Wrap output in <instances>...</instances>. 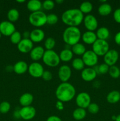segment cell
I'll use <instances>...</instances> for the list:
<instances>
[{
  "label": "cell",
  "instance_id": "28",
  "mask_svg": "<svg viewBox=\"0 0 120 121\" xmlns=\"http://www.w3.org/2000/svg\"><path fill=\"white\" fill-rule=\"evenodd\" d=\"M71 50L74 54L79 56H82L84 54L85 52L87 51L84 45L82 43H78L72 46Z\"/></svg>",
  "mask_w": 120,
  "mask_h": 121
},
{
  "label": "cell",
  "instance_id": "17",
  "mask_svg": "<svg viewBox=\"0 0 120 121\" xmlns=\"http://www.w3.org/2000/svg\"><path fill=\"white\" fill-rule=\"evenodd\" d=\"M45 38V33L42 30L36 28L30 32L29 39L33 43H40Z\"/></svg>",
  "mask_w": 120,
  "mask_h": 121
},
{
  "label": "cell",
  "instance_id": "15",
  "mask_svg": "<svg viewBox=\"0 0 120 121\" xmlns=\"http://www.w3.org/2000/svg\"><path fill=\"white\" fill-rule=\"evenodd\" d=\"M18 50L22 53H30L34 48L33 42L29 39H22L17 44Z\"/></svg>",
  "mask_w": 120,
  "mask_h": 121
},
{
  "label": "cell",
  "instance_id": "7",
  "mask_svg": "<svg viewBox=\"0 0 120 121\" xmlns=\"http://www.w3.org/2000/svg\"><path fill=\"white\" fill-rule=\"evenodd\" d=\"M82 60H83L84 65L92 67L95 66L98 61V56L92 50H87L82 56Z\"/></svg>",
  "mask_w": 120,
  "mask_h": 121
},
{
  "label": "cell",
  "instance_id": "25",
  "mask_svg": "<svg viewBox=\"0 0 120 121\" xmlns=\"http://www.w3.org/2000/svg\"><path fill=\"white\" fill-rule=\"evenodd\" d=\"M120 100V92L118 91H112L108 93L107 96V100L109 104H115Z\"/></svg>",
  "mask_w": 120,
  "mask_h": 121
},
{
  "label": "cell",
  "instance_id": "2",
  "mask_svg": "<svg viewBox=\"0 0 120 121\" xmlns=\"http://www.w3.org/2000/svg\"><path fill=\"white\" fill-rule=\"evenodd\" d=\"M76 90L72 84L68 82H62L58 86L55 91V96L61 102H68L74 99Z\"/></svg>",
  "mask_w": 120,
  "mask_h": 121
},
{
  "label": "cell",
  "instance_id": "14",
  "mask_svg": "<svg viewBox=\"0 0 120 121\" xmlns=\"http://www.w3.org/2000/svg\"><path fill=\"white\" fill-rule=\"evenodd\" d=\"M71 69L68 65H62L59 68L58 75L62 82H68L71 78Z\"/></svg>",
  "mask_w": 120,
  "mask_h": 121
},
{
  "label": "cell",
  "instance_id": "44",
  "mask_svg": "<svg viewBox=\"0 0 120 121\" xmlns=\"http://www.w3.org/2000/svg\"><path fill=\"white\" fill-rule=\"evenodd\" d=\"M24 39H29V36H30V32L29 31H25L23 33Z\"/></svg>",
  "mask_w": 120,
  "mask_h": 121
},
{
  "label": "cell",
  "instance_id": "11",
  "mask_svg": "<svg viewBox=\"0 0 120 121\" xmlns=\"http://www.w3.org/2000/svg\"><path fill=\"white\" fill-rule=\"evenodd\" d=\"M36 109L32 106H24L20 110V118L25 121L32 119L36 115Z\"/></svg>",
  "mask_w": 120,
  "mask_h": 121
},
{
  "label": "cell",
  "instance_id": "35",
  "mask_svg": "<svg viewBox=\"0 0 120 121\" xmlns=\"http://www.w3.org/2000/svg\"><path fill=\"white\" fill-rule=\"evenodd\" d=\"M11 109V105L8 102L4 101L0 104V113L5 114L8 113Z\"/></svg>",
  "mask_w": 120,
  "mask_h": 121
},
{
  "label": "cell",
  "instance_id": "48",
  "mask_svg": "<svg viewBox=\"0 0 120 121\" xmlns=\"http://www.w3.org/2000/svg\"><path fill=\"white\" fill-rule=\"evenodd\" d=\"M16 2H19V3H23V2H25V0H16Z\"/></svg>",
  "mask_w": 120,
  "mask_h": 121
},
{
  "label": "cell",
  "instance_id": "1",
  "mask_svg": "<svg viewBox=\"0 0 120 121\" xmlns=\"http://www.w3.org/2000/svg\"><path fill=\"white\" fill-rule=\"evenodd\" d=\"M84 18V14L78 8L67 9L61 15L62 22L68 27H78L82 23Z\"/></svg>",
  "mask_w": 120,
  "mask_h": 121
},
{
  "label": "cell",
  "instance_id": "24",
  "mask_svg": "<svg viewBox=\"0 0 120 121\" xmlns=\"http://www.w3.org/2000/svg\"><path fill=\"white\" fill-rule=\"evenodd\" d=\"M109 34L110 33L109 30L105 27H101L98 28L96 33L97 39L104 40H107V39H108L109 37Z\"/></svg>",
  "mask_w": 120,
  "mask_h": 121
},
{
  "label": "cell",
  "instance_id": "3",
  "mask_svg": "<svg viewBox=\"0 0 120 121\" xmlns=\"http://www.w3.org/2000/svg\"><path fill=\"white\" fill-rule=\"evenodd\" d=\"M81 33L77 27H68L62 34V39L67 44L74 46L78 43L81 38Z\"/></svg>",
  "mask_w": 120,
  "mask_h": 121
},
{
  "label": "cell",
  "instance_id": "30",
  "mask_svg": "<svg viewBox=\"0 0 120 121\" xmlns=\"http://www.w3.org/2000/svg\"><path fill=\"white\" fill-rule=\"evenodd\" d=\"M93 9V5L89 1H84L81 4L80 10L83 14H88L92 11Z\"/></svg>",
  "mask_w": 120,
  "mask_h": 121
},
{
  "label": "cell",
  "instance_id": "27",
  "mask_svg": "<svg viewBox=\"0 0 120 121\" xmlns=\"http://www.w3.org/2000/svg\"><path fill=\"white\" fill-rule=\"evenodd\" d=\"M87 115L85 109L81 108H77L72 112V117L76 121H81L84 119Z\"/></svg>",
  "mask_w": 120,
  "mask_h": 121
},
{
  "label": "cell",
  "instance_id": "5",
  "mask_svg": "<svg viewBox=\"0 0 120 121\" xmlns=\"http://www.w3.org/2000/svg\"><path fill=\"white\" fill-rule=\"evenodd\" d=\"M42 59L45 65L51 67H56L60 63V56L53 50L45 51Z\"/></svg>",
  "mask_w": 120,
  "mask_h": 121
},
{
  "label": "cell",
  "instance_id": "33",
  "mask_svg": "<svg viewBox=\"0 0 120 121\" xmlns=\"http://www.w3.org/2000/svg\"><path fill=\"white\" fill-rule=\"evenodd\" d=\"M22 35L20 31H15L10 36V41L14 44H18L22 40Z\"/></svg>",
  "mask_w": 120,
  "mask_h": 121
},
{
  "label": "cell",
  "instance_id": "36",
  "mask_svg": "<svg viewBox=\"0 0 120 121\" xmlns=\"http://www.w3.org/2000/svg\"><path fill=\"white\" fill-rule=\"evenodd\" d=\"M58 21V17L55 14H49L47 15V23L49 25H54Z\"/></svg>",
  "mask_w": 120,
  "mask_h": 121
},
{
  "label": "cell",
  "instance_id": "46",
  "mask_svg": "<svg viewBox=\"0 0 120 121\" xmlns=\"http://www.w3.org/2000/svg\"><path fill=\"white\" fill-rule=\"evenodd\" d=\"M115 121H120V115H118V116H116Z\"/></svg>",
  "mask_w": 120,
  "mask_h": 121
},
{
  "label": "cell",
  "instance_id": "32",
  "mask_svg": "<svg viewBox=\"0 0 120 121\" xmlns=\"http://www.w3.org/2000/svg\"><path fill=\"white\" fill-rule=\"evenodd\" d=\"M108 73L111 78H114V79H116V78H119L120 76V69L118 66L114 65V66L109 67Z\"/></svg>",
  "mask_w": 120,
  "mask_h": 121
},
{
  "label": "cell",
  "instance_id": "9",
  "mask_svg": "<svg viewBox=\"0 0 120 121\" xmlns=\"http://www.w3.org/2000/svg\"><path fill=\"white\" fill-rule=\"evenodd\" d=\"M28 71L32 77L35 78H42L44 69L41 63L38 62H33L28 66Z\"/></svg>",
  "mask_w": 120,
  "mask_h": 121
},
{
  "label": "cell",
  "instance_id": "51",
  "mask_svg": "<svg viewBox=\"0 0 120 121\" xmlns=\"http://www.w3.org/2000/svg\"></svg>",
  "mask_w": 120,
  "mask_h": 121
},
{
  "label": "cell",
  "instance_id": "38",
  "mask_svg": "<svg viewBox=\"0 0 120 121\" xmlns=\"http://www.w3.org/2000/svg\"><path fill=\"white\" fill-rule=\"evenodd\" d=\"M42 7L47 10H51L55 7V2L52 0H46L42 3Z\"/></svg>",
  "mask_w": 120,
  "mask_h": 121
},
{
  "label": "cell",
  "instance_id": "42",
  "mask_svg": "<svg viewBox=\"0 0 120 121\" xmlns=\"http://www.w3.org/2000/svg\"><path fill=\"white\" fill-rule=\"evenodd\" d=\"M46 121H62L60 117L55 115H52L48 117Z\"/></svg>",
  "mask_w": 120,
  "mask_h": 121
},
{
  "label": "cell",
  "instance_id": "45",
  "mask_svg": "<svg viewBox=\"0 0 120 121\" xmlns=\"http://www.w3.org/2000/svg\"><path fill=\"white\" fill-rule=\"evenodd\" d=\"M14 117H15L16 118H20V110H19V111H15V112H14Z\"/></svg>",
  "mask_w": 120,
  "mask_h": 121
},
{
  "label": "cell",
  "instance_id": "29",
  "mask_svg": "<svg viewBox=\"0 0 120 121\" xmlns=\"http://www.w3.org/2000/svg\"><path fill=\"white\" fill-rule=\"evenodd\" d=\"M7 17L10 22H15L18 20L20 17V13L16 8H11L7 13Z\"/></svg>",
  "mask_w": 120,
  "mask_h": 121
},
{
  "label": "cell",
  "instance_id": "23",
  "mask_svg": "<svg viewBox=\"0 0 120 121\" xmlns=\"http://www.w3.org/2000/svg\"><path fill=\"white\" fill-rule=\"evenodd\" d=\"M73 54L74 53H72L71 50L69 48H65L60 52L59 56H60V60L64 62H68L72 59Z\"/></svg>",
  "mask_w": 120,
  "mask_h": 121
},
{
  "label": "cell",
  "instance_id": "39",
  "mask_svg": "<svg viewBox=\"0 0 120 121\" xmlns=\"http://www.w3.org/2000/svg\"><path fill=\"white\" fill-rule=\"evenodd\" d=\"M109 68V66H108L107 64L102 63L98 66V70L99 73H100L101 74H105L107 72H108Z\"/></svg>",
  "mask_w": 120,
  "mask_h": 121
},
{
  "label": "cell",
  "instance_id": "50",
  "mask_svg": "<svg viewBox=\"0 0 120 121\" xmlns=\"http://www.w3.org/2000/svg\"><path fill=\"white\" fill-rule=\"evenodd\" d=\"M1 35H2V34H1V33H0V39H1Z\"/></svg>",
  "mask_w": 120,
  "mask_h": 121
},
{
  "label": "cell",
  "instance_id": "22",
  "mask_svg": "<svg viewBox=\"0 0 120 121\" xmlns=\"http://www.w3.org/2000/svg\"><path fill=\"white\" fill-rule=\"evenodd\" d=\"M42 7V3L40 0H30L27 2V7L32 13L40 11Z\"/></svg>",
  "mask_w": 120,
  "mask_h": 121
},
{
  "label": "cell",
  "instance_id": "12",
  "mask_svg": "<svg viewBox=\"0 0 120 121\" xmlns=\"http://www.w3.org/2000/svg\"><path fill=\"white\" fill-rule=\"evenodd\" d=\"M14 24L9 21H3L0 22V33L5 36H11L15 31Z\"/></svg>",
  "mask_w": 120,
  "mask_h": 121
},
{
  "label": "cell",
  "instance_id": "6",
  "mask_svg": "<svg viewBox=\"0 0 120 121\" xmlns=\"http://www.w3.org/2000/svg\"><path fill=\"white\" fill-rule=\"evenodd\" d=\"M109 50V45L107 40L97 39L92 44V50L98 56H104Z\"/></svg>",
  "mask_w": 120,
  "mask_h": 121
},
{
  "label": "cell",
  "instance_id": "41",
  "mask_svg": "<svg viewBox=\"0 0 120 121\" xmlns=\"http://www.w3.org/2000/svg\"><path fill=\"white\" fill-rule=\"evenodd\" d=\"M113 17L114 20L118 23L120 24V8L115 9L113 14Z\"/></svg>",
  "mask_w": 120,
  "mask_h": 121
},
{
  "label": "cell",
  "instance_id": "49",
  "mask_svg": "<svg viewBox=\"0 0 120 121\" xmlns=\"http://www.w3.org/2000/svg\"><path fill=\"white\" fill-rule=\"evenodd\" d=\"M116 117H115V116H113V117H112V118L113 120H115V119H116Z\"/></svg>",
  "mask_w": 120,
  "mask_h": 121
},
{
  "label": "cell",
  "instance_id": "40",
  "mask_svg": "<svg viewBox=\"0 0 120 121\" xmlns=\"http://www.w3.org/2000/svg\"><path fill=\"white\" fill-rule=\"evenodd\" d=\"M42 78L45 81H49L52 79V74L49 71L44 70L42 75Z\"/></svg>",
  "mask_w": 120,
  "mask_h": 121
},
{
  "label": "cell",
  "instance_id": "4",
  "mask_svg": "<svg viewBox=\"0 0 120 121\" xmlns=\"http://www.w3.org/2000/svg\"><path fill=\"white\" fill-rule=\"evenodd\" d=\"M47 15L42 11L34 12L29 15L28 20L32 26L40 27L47 24Z\"/></svg>",
  "mask_w": 120,
  "mask_h": 121
},
{
  "label": "cell",
  "instance_id": "10",
  "mask_svg": "<svg viewBox=\"0 0 120 121\" xmlns=\"http://www.w3.org/2000/svg\"><path fill=\"white\" fill-rule=\"evenodd\" d=\"M119 59V53L115 49L109 50L108 52L104 56V63L107 64L109 67L114 66L117 62Z\"/></svg>",
  "mask_w": 120,
  "mask_h": 121
},
{
  "label": "cell",
  "instance_id": "8",
  "mask_svg": "<svg viewBox=\"0 0 120 121\" xmlns=\"http://www.w3.org/2000/svg\"><path fill=\"white\" fill-rule=\"evenodd\" d=\"M91 96L87 92H81L77 95L75 98V102L78 108L85 109L91 104Z\"/></svg>",
  "mask_w": 120,
  "mask_h": 121
},
{
  "label": "cell",
  "instance_id": "18",
  "mask_svg": "<svg viewBox=\"0 0 120 121\" xmlns=\"http://www.w3.org/2000/svg\"><path fill=\"white\" fill-rule=\"evenodd\" d=\"M45 50L42 46H38L34 47L29 53L30 57L34 61H38L40 59H42Z\"/></svg>",
  "mask_w": 120,
  "mask_h": 121
},
{
  "label": "cell",
  "instance_id": "31",
  "mask_svg": "<svg viewBox=\"0 0 120 121\" xmlns=\"http://www.w3.org/2000/svg\"><path fill=\"white\" fill-rule=\"evenodd\" d=\"M72 66L76 70H82L84 69L85 65L81 58H75L72 61Z\"/></svg>",
  "mask_w": 120,
  "mask_h": 121
},
{
  "label": "cell",
  "instance_id": "37",
  "mask_svg": "<svg viewBox=\"0 0 120 121\" xmlns=\"http://www.w3.org/2000/svg\"><path fill=\"white\" fill-rule=\"evenodd\" d=\"M88 111L91 114H96L98 112L99 110H100V108L99 106L95 103H91L90 105L88 106Z\"/></svg>",
  "mask_w": 120,
  "mask_h": 121
},
{
  "label": "cell",
  "instance_id": "19",
  "mask_svg": "<svg viewBox=\"0 0 120 121\" xmlns=\"http://www.w3.org/2000/svg\"><path fill=\"white\" fill-rule=\"evenodd\" d=\"M81 38L82 41L87 44H93L98 39L96 33L91 31H87L84 33V34L81 35Z\"/></svg>",
  "mask_w": 120,
  "mask_h": 121
},
{
  "label": "cell",
  "instance_id": "16",
  "mask_svg": "<svg viewBox=\"0 0 120 121\" xmlns=\"http://www.w3.org/2000/svg\"><path fill=\"white\" fill-rule=\"evenodd\" d=\"M97 73L92 67H87L82 70L81 73V78L85 82H91L96 78Z\"/></svg>",
  "mask_w": 120,
  "mask_h": 121
},
{
  "label": "cell",
  "instance_id": "13",
  "mask_svg": "<svg viewBox=\"0 0 120 121\" xmlns=\"http://www.w3.org/2000/svg\"><path fill=\"white\" fill-rule=\"evenodd\" d=\"M83 21L85 27L88 31H94L98 28V22L97 19L92 14H88L84 17Z\"/></svg>",
  "mask_w": 120,
  "mask_h": 121
},
{
  "label": "cell",
  "instance_id": "21",
  "mask_svg": "<svg viewBox=\"0 0 120 121\" xmlns=\"http://www.w3.org/2000/svg\"><path fill=\"white\" fill-rule=\"evenodd\" d=\"M34 100V96L30 93H25L20 96L19 102L22 107L31 106Z\"/></svg>",
  "mask_w": 120,
  "mask_h": 121
},
{
  "label": "cell",
  "instance_id": "20",
  "mask_svg": "<svg viewBox=\"0 0 120 121\" xmlns=\"http://www.w3.org/2000/svg\"><path fill=\"white\" fill-rule=\"evenodd\" d=\"M28 69V65L25 61H18L13 66V70L18 74H22L25 73Z\"/></svg>",
  "mask_w": 120,
  "mask_h": 121
},
{
  "label": "cell",
  "instance_id": "47",
  "mask_svg": "<svg viewBox=\"0 0 120 121\" xmlns=\"http://www.w3.org/2000/svg\"><path fill=\"white\" fill-rule=\"evenodd\" d=\"M55 2H56V3L61 4V3H62V2H64V1H63V0H56V1H55Z\"/></svg>",
  "mask_w": 120,
  "mask_h": 121
},
{
  "label": "cell",
  "instance_id": "34",
  "mask_svg": "<svg viewBox=\"0 0 120 121\" xmlns=\"http://www.w3.org/2000/svg\"><path fill=\"white\" fill-rule=\"evenodd\" d=\"M56 44V41L55 39L52 37H48L44 42V47L47 50H53Z\"/></svg>",
  "mask_w": 120,
  "mask_h": 121
},
{
  "label": "cell",
  "instance_id": "26",
  "mask_svg": "<svg viewBox=\"0 0 120 121\" xmlns=\"http://www.w3.org/2000/svg\"><path fill=\"white\" fill-rule=\"evenodd\" d=\"M98 13L102 16H107L111 14L112 12V7L109 4L102 3L100 5L98 9Z\"/></svg>",
  "mask_w": 120,
  "mask_h": 121
},
{
  "label": "cell",
  "instance_id": "43",
  "mask_svg": "<svg viewBox=\"0 0 120 121\" xmlns=\"http://www.w3.org/2000/svg\"><path fill=\"white\" fill-rule=\"evenodd\" d=\"M114 41L115 43L120 46V31L118 32L114 37Z\"/></svg>",
  "mask_w": 120,
  "mask_h": 121
}]
</instances>
